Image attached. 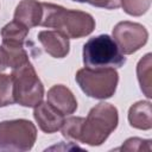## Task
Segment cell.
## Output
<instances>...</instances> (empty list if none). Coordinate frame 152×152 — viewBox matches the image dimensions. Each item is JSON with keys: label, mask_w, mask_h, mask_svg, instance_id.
I'll use <instances>...</instances> for the list:
<instances>
[{"label": "cell", "mask_w": 152, "mask_h": 152, "mask_svg": "<svg viewBox=\"0 0 152 152\" xmlns=\"http://www.w3.org/2000/svg\"><path fill=\"white\" fill-rule=\"evenodd\" d=\"M6 52L7 57V64L10 68L15 69L28 61V55L24 46H13V45H1Z\"/></svg>", "instance_id": "2e32d148"}, {"label": "cell", "mask_w": 152, "mask_h": 152, "mask_svg": "<svg viewBox=\"0 0 152 152\" xmlns=\"http://www.w3.org/2000/svg\"><path fill=\"white\" fill-rule=\"evenodd\" d=\"M14 103L13 83L11 75L0 74V107H6Z\"/></svg>", "instance_id": "e0dca14e"}, {"label": "cell", "mask_w": 152, "mask_h": 152, "mask_svg": "<svg viewBox=\"0 0 152 152\" xmlns=\"http://www.w3.org/2000/svg\"><path fill=\"white\" fill-rule=\"evenodd\" d=\"M76 2H87L91 6L106 8V10H115L121 7V0H72Z\"/></svg>", "instance_id": "ffe728a7"}, {"label": "cell", "mask_w": 152, "mask_h": 152, "mask_svg": "<svg viewBox=\"0 0 152 152\" xmlns=\"http://www.w3.org/2000/svg\"><path fill=\"white\" fill-rule=\"evenodd\" d=\"M11 77L15 103H19L23 107L34 108L43 101L44 86L31 62L12 69Z\"/></svg>", "instance_id": "277c9868"}, {"label": "cell", "mask_w": 152, "mask_h": 152, "mask_svg": "<svg viewBox=\"0 0 152 152\" xmlns=\"http://www.w3.org/2000/svg\"><path fill=\"white\" fill-rule=\"evenodd\" d=\"M83 64L89 69L121 68L126 63L125 55L108 34L89 38L83 45Z\"/></svg>", "instance_id": "3957f363"}, {"label": "cell", "mask_w": 152, "mask_h": 152, "mask_svg": "<svg viewBox=\"0 0 152 152\" xmlns=\"http://www.w3.org/2000/svg\"><path fill=\"white\" fill-rule=\"evenodd\" d=\"M6 68H8L6 52H5L4 48H2V46H0V72H2Z\"/></svg>", "instance_id": "44dd1931"}, {"label": "cell", "mask_w": 152, "mask_h": 152, "mask_svg": "<svg viewBox=\"0 0 152 152\" xmlns=\"http://www.w3.org/2000/svg\"><path fill=\"white\" fill-rule=\"evenodd\" d=\"M28 27L13 19L1 28L0 33L2 38V45L24 46V42L28 34Z\"/></svg>", "instance_id": "4fadbf2b"}, {"label": "cell", "mask_w": 152, "mask_h": 152, "mask_svg": "<svg viewBox=\"0 0 152 152\" xmlns=\"http://www.w3.org/2000/svg\"><path fill=\"white\" fill-rule=\"evenodd\" d=\"M118 124L119 113L116 107L107 102H100L84 118L78 142L89 146H100L116 129Z\"/></svg>", "instance_id": "7a4b0ae2"}, {"label": "cell", "mask_w": 152, "mask_h": 152, "mask_svg": "<svg viewBox=\"0 0 152 152\" xmlns=\"http://www.w3.org/2000/svg\"><path fill=\"white\" fill-rule=\"evenodd\" d=\"M137 77L140 89L147 99L152 97V53H146L137 64Z\"/></svg>", "instance_id": "5bb4252c"}, {"label": "cell", "mask_w": 152, "mask_h": 152, "mask_svg": "<svg viewBox=\"0 0 152 152\" xmlns=\"http://www.w3.org/2000/svg\"><path fill=\"white\" fill-rule=\"evenodd\" d=\"M121 151H151V140L150 139H141V138H128L127 140H125V142L118 148Z\"/></svg>", "instance_id": "d6986e66"}, {"label": "cell", "mask_w": 152, "mask_h": 152, "mask_svg": "<svg viewBox=\"0 0 152 152\" xmlns=\"http://www.w3.org/2000/svg\"><path fill=\"white\" fill-rule=\"evenodd\" d=\"M37 139L34 124L26 119L5 120L0 122L1 151H30Z\"/></svg>", "instance_id": "8992f818"}, {"label": "cell", "mask_w": 152, "mask_h": 152, "mask_svg": "<svg viewBox=\"0 0 152 152\" xmlns=\"http://www.w3.org/2000/svg\"><path fill=\"white\" fill-rule=\"evenodd\" d=\"M42 15V2H38L37 0H21L15 7L13 18L26 27L31 28L40 24Z\"/></svg>", "instance_id": "8fae6325"}, {"label": "cell", "mask_w": 152, "mask_h": 152, "mask_svg": "<svg viewBox=\"0 0 152 152\" xmlns=\"http://www.w3.org/2000/svg\"><path fill=\"white\" fill-rule=\"evenodd\" d=\"M75 80L87 96L106 100L115 94L119 74L114 68L89 69L84 66L76 72Z\"/></svg>", "instance_id": "5b68a950"}, {"label": "cell", "mask_w": 152, "mask_h": 152, "mask_svg": "<svg viewBox=\"0 0 152 152\" xmlns=\"http://www.w3.org/2000/svg\"><path fill=\"white\" fill-rule=\"evenodd\" d=\"M46 99V101L63 115H70L77 109V101L75 95L68 87L63 84L52 86L48 90Z\"/></svg>", "instance_id": "30bf717a"}, {"label": "cell", "mask_w": 152, "mask_h": 152, "mask_svg": "<svg viewBox=\"0 0 152 152\" xmlns=\"http://www.w3.org/2000/svg\"><path fill=\"white\" fill-rule=\"evenodd\" d=\"M83 122H84V118H81V116L64 118V121L61 126L62 135L69 140L78 141Z\"/></svg>", "instance_id": "9a60e30c"}, {"label": "cell", "mask_w": 152, "mask_h": 152, "mask_svg": "<svg viewBox=\"0 0 152 152\" xmlns=\"http://www.w3.org/2000/svg\"><path fill=\"white\" fill-rule=\"evenodd\" d=\"M152 0H121V7L132 17H140L145 14L151 7Z\"/></svg>", "instance_id": "ac0fdd59"}, {"label": "cell", "mask_w": 152, "mask_h": 152, "mask_svg": "<svg viewBox=\"0 0 152 152\" xmlns=\"http://www.w3.org/2000/svg\"><path fill=\"white\" fill-rule=\"evenodd\" d=\"M37 37L45 52L53 58H64L70 51L69 38L56 30L40 31Z\"/></svg>", "instance_id": "9c48e42d"}, {"label": "cell", "mask_w": 152, "mask_h": 152, "mask_svg": "<svg viewBox=\"0 0 152 152\" xmlns=\"http://www.w3.org/2000/svg\"><path fill=\"white\" fill-rule=\"evenodd\" d=\"M112 38L124 55H132L147 43L148 32L144 25L125 20L114 26Z\"/></svg>", "instance_id": "52a82bcc"}, {"label": "cell", "mask_w": 152, "mask_h": 152, "mask_svg": "<svg viewBox=\"0 0 152 152\" xmlns=\"http://www.w3.org/2000/svg\"><path fill=\"white\" fill-rule=\"evenodd\" d=\"M42 7L43 15L39 25L55 28L68 38L78 39L89 36L95 30V19L87 12L68 10L50 2H42Z\"/></svg>", "instance_id": "6da1fadb"}, {"label": "cell", "mask_w": 152, "mask_h": 152, "mask_svg": "<svg viewBox=\"0 0 152 152\" xmlns=\"http://www.w3.org/2000/svg\"><path fill=\"white\" fill-rule=\"evenodd\" d=\"M33 118L38 124V127L44 133L51 134L61 129L64 121V115L53 108L48 101L40 102L33 109Z\"/></svg>", "instance_id": "ba28073f"}, {"label": "cell", "mask_w": 152, "mask_h": 152, "mask_svg": "<svg viewBox=\"0 0 152 152\" xmlns=\"http://www.w3.org/2000/svg\"><path fill=\"white\" fill-rule=\"evenodd\" d=\"M128 122L133 128L148 131L152 128V113L150 101H138L128 109Z\"/></svg>", "instance_id": "7c38bea8"}]
</instances>
